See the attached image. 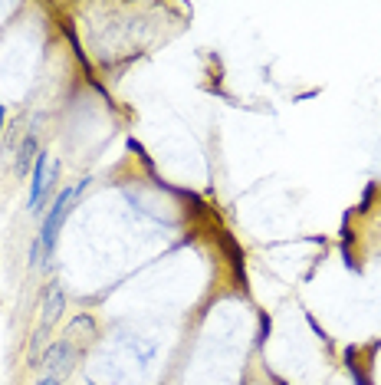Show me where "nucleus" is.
I'll use <instances>...</instances> for the list:
<instances>
[{
  "mask_svg": "<svg viewBox=\"0 0 381 385\" xmlns=\"http://www.w3.org/2000/svg\"><path fill=\"white\" fill-rule=\"evenodd\" d=\"M86 191V178H82L76 188H63L60 198L53 201L50 214H46V221L40 227V244H43V257H46V267H50V257H53V247H56V234H60L63 221H66V214H70V204L76 201V194Z\"/></svg>",
  "mask_w": 381,
  "mask_h": 385,
  "instance_id": "nucleus-1",
  "label": "nucleus"
},
{
  "mask_svg": "<svg viewBox=\"0 0 381 385\" xmlns=\"http://www.w3.org/2000/svg\"><path fill=\"white\" fill-rule=\"evenodd\" d=\"M76 346L70 339H60V343H53L46 353H43V369L50 379H63V375L70 372L72 365H76Z\"/></svg>",
  "mask_w": 381,
  "mask_h": 385,
  "instance_id": "nucleus-2",
  "label": "nucleus"
},
{
  "mask_svg": "<svg viewBox=\"0 0 381 385\" xmlns=\"http://www.w3.org/2000/svg\"><path fill=\"white\" fill-rule=\"evenodd\" d=\"M53 178H50V155L40 152L37 155V162H33V184H30V211L40 214L43 211V201H46V194L53 188Z\"/></svg>",
  "mask_w": 381,
  "mask_h": 385,
  "instance_id": "nucleus-3",
  "label": "nucleus"
},
{
  "mask_svg": "<svg viewBox=\"0 0 381 385\" xmlns=\"http://www.w3.org/2000/svg\"><path fill=\"white\" fill-rule=\"evenodd\" d=\"M63 310H66V294H63V286L53 280V284H46V290H43V329H50L63 316Z\"/></svg>",
  "mask_w": 381,
  "mask_h": 385,
  "instance_id": "nucleus-4",
  "label": "nucleus"
},
{
  "mask_svg": "<svg viewBox=\"0 0 381 385\" xmlns=\"http://www.w3.org/2000/svg\"><path fill=\"white\" fill-rule=\"evenodd\" d=\"M37 155H40V145H37V135H27V139H23V145H20V152H17V175H27L30 172V165L37 162Z\"/></svg>",
  "mask_w": 381,
  "mask_h": 385,
  "instance_id": "nucleus-5",
  "label": "nucleus"
},
{
  "mask_svg": "<svg viewBox=\"0 0 381 385\" xmlns=\"http://www.w3.org/2000/svg\"><path fill=\"white\" fill-rule=\"evenodd\" d=\"M221 241H224V247H227V253H231V264H233V277H237V284L247 286V270H243V251L237 247V241H233L231 234H224Z\"/></svg>",
  "mask_w": 381,
  "mask_h": 385,
  "instance_id": "nucleus-6",
  "label": "nucleus"
},
{
  "mask_svg": "<svg viewBox=\"0 0 381 385\" xmlns=\"http://www.w3.org/2000/svg\"><path fill=\"white\" fill-rule=\"evenodd\" d=\"M76 333H86V339H96V320H92L89 313L76 316L70 326H66V339H72Z\"/></svg>",
  "mask_w": 381,
  "mask_h": 385,
  "instance_id": "nucleus-7",
  "label": "nucleus"
},
{
  "mask_svg": "<svg viewBox=\"0 0 381 385\" xmlns=\"http://www.w3.org/2000/svg\"><path fill=\"white\" fill-rule=\"evenodd\" d=\"M345 365H349L351 379H355V385H371L368 379H365V372L359 369V362H355V349H345Z\"/></svg>",
  "mask_w": 381,
  "mask_h": 385,
  "instance_id": "nucleus-8",
  "label": "nucleus"
},
{
  "mask_svg": "<svg viewBox=\"0 0 381 385\" xmlns=\"http://www.w3.org/2000/svg\"><path fill=\"white\" fill-rule=\"evenodd\" d=\"M266 339H270V316L260 313V333H257V346H266Z\"/></svg>",
  "mask_w": 381,
  "mask_h": 385,
  "instance_id": "nucleus-9",
  "label": "nucleus"
},
{
  "mask_svg": "<svg viewBox=\"0 0 381 385\" xmlns=\"http://www.w3.org/2000/svg\"><path fill=\"white\" fill-rule=\"evenodd\" d=\"M37 385H60V379H50V375H46V379H40Z\"/></svg>",
  "mask_w": 381,
  "mask_h": 385,
  "instance_id": "nucleus-10",
  "label": "nucleus"
},
{
  "mask_svg": "<svg viewBox=\"0 0 381 385\" xmlns=\"http://www.w3.org/2000/svg\"><path fill=\"white\" fill-rule=\"evenodd\" d=\"M0 139H4V106H0Z\"/></svg>",
  "mask_w": 381,
  "mask_h": 385,
  "instance_id": "nucleus-11",
  "label": "nucleus"
},
{
  "mask_svg": "<svg viewBox=\"0 0 381 385\" xmlns=\"http://www.w3.org/2000/svg\"><path fill=\"white\" fill-rule=\"evenodd\" d=\"M89 385H92V382H89Z\"/></svg>",
  "mask_w": 381,
  "mask_h": 385,
  "instance_id": "nucleus-12",
  "label": "nucleus"
}]
</instances>
